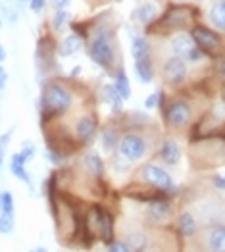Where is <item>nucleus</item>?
Segmentation results:
<instances>
[{"label":"nucleus","instance_id":"nucleus-1","mask_svg":"<svg viewBox=\"0 0 225 252\" xmlns=\"http://www.w3.org/2000/svg\"><path fill=\"white\" fill-rule=\"evenodd\" d=\"M77 102L75 89L69 87L65 81L50 77L42 83L41 96H39V114L42 126L62 122Z\"/></svg>","mask_w":225,"mask_h":252},{"label":"nucleus","instance_id":"nucleus-2","mask_svg":"<svg viewBox=\"0 0 225 252\" xmlns=\"http://www.w3.org/2000/svg\"><path fill=\"white\" fill-rule=\"evenodd\" d=\"M85 46L91 62L104 69L106 73L114 75V71L120 67V44L116 29L110 25H98L85 37Z\"/></svg>","mask_w":225,"mask_h":252},{"label":"nucleus","instance_id":"nucleus-3","mask_svg":"<svg viewBox=\"0 0 225 252\" xmlns=\"http://www.w3.org/2000/svg\"><path fill=\"white\" fill-rule=\"evenodd\" d=\"M175 202L173 198H167L164 194H154L148 200L141 202L139 218L148 229H167L173 223L175 218Z\"/></svg>","mask_w":225,"mask_h":252},{"label":"nucleus","instance_id":"nucleus-4","mask_svg":"<svg viewBox=\"0 0 225 252\" xmlns=\"http://www.w3.org/2000/svg\"><path fill=\"white\" fill-rule=\"evenodd\" d=\"M135 183L154 190L158 194H164L167 198H177L179 196V187L175 185L173 175L164 166H158V164H152V162H144L135 169Z\"/></svg>","mask_w":225,"mask_h":252},{"label":"nucleus","instance_id":"nucleus-5","mask_svg":"<svg viewBox=\"0 0 225 252\" xmlns=\"http://www.w3.org/2000/svg\"><path fill=\"white\" fill-rule=\"evenodd\" d=\"M162 112V122L165 129L173 131V133H185L187 129H191L194 124V108L193 102L185 96H173L169 100H165Z\"/></svg>","mask_w":225,"mask_h":252},{"label":"nucleus","instance_id":"nucleus-6","mask_svg":"<svg viewBox=\"0 0 225 252\" xmlns=\"http://www.w3.org/2000/svg\"><path fill=\"white\" fill-rule=\"evenodd\" d=\"M150 150H152V141L148 139V135H144V131L123 129L120 145H118V154L122 158H125L127 162H131L135 166V164L143 162L150 154Z\"/></svg>","mask_w":225,"mask_h":252},{"label":"nucleus","instance_id":"nucleus-7","mask_svg":"<svg viewBox=\"0 0 225 252\" xmlns=\"http://www.w3.org/2000/svg\"><path fill=\"white\" fill-rule=\"evenodd\" d=\"M69 131H71V137H73L77 148H91L93 143L98 139V131H100V120H98L96 112L85 110L81 114H77Z\"/></svg>","mask_w":225,"mask_h":252},{"label":"nucleus","instance_id":"nucleus-8","mask_svg":"<svg viewBox=\"0 0 225 252\" xmlns=\"http://www.w3.org/2000/svg\"><path fill=\"white\" fill-rule=\"evenodd\" d=\"M37 156V145L33 141H23V145L18 152H14L10 156V162H8V169L10 173L21 181L25 183L29 189H33V179H31V173L27 171V164Z\"/></svg>","mask_w":225,"mask_h":252},{"label":"nucleus","instance_id":"nucleus-9","mask_svg":"<svg viewBox=\"0 0 225 252\" xmlns=\"http://www.w3.org/2000/svg\"><path fill=\"white\" fill-rule=\"evenodd\" d=\"M189 33H191L194 44L200 48V52L204 54L206 58L218 56V54L222 52V48H224V39H222V35H220L216 29H212V27H208V25H202V23H194V25L189 29Z\"/></svg>","mask_w":225,"mask_h":252},{"label":"nucleus","instance_id":"nucleus-10","mask_svg":"<svg viewBox=\"0 0 225 252\" xmlns=\"http://www.w3.org/2000/svg\"><path fill=\"white\" fill-rule=\"evenodd\" d=\"M193 243H196L198 252H225V221L204 223Z\"/></svg>","mask_w":225,"mask_h":252},{"label":"nucleus","instance_id":"nucleus-11","mask_svg":"<svg viewBox=\"0 0 225 252\" xmlns=\"http://www.w3.org/2000/svg\"><path fill=\"white\" fill-rule=\"evenodd\" d=\"M169 50H171V56H177L187 63H200L206 58L200 52V48L194 44L191 33L187 31H179L169 39Z\"/></svg>","mask_w":225,"mask_h":252},{"label":"nucleus","instance_id":"nucleus-12","mask_svg":"<svg viewBox=\"0 0 225 252\" xmlns=\"http://www.w3.org/2000/svg\"><path fill=\"white\" fill-rule=\"evenodd\" d=\"M162 83L169 89H181L189 81V65L177 56H167L160 65Z\"/></svg>","mask_w":225,"mask_h":252},{"label":"nucleus","instance_id":"nucleus-13","mask_svg":"<svg viewBox=\"0 0 225 252\" xmlns=\"http://www.w3.org/2000/svg\"><path fill=\"white\" fill-rule=\"evenodd\" d=\"M200 227H202V223H200L198 216L194 212L187 210V208L185 210H177L175 218H173V223H171V229L175 231V235L183 243H193L198 237Z\"/></svg>","mask_w":225,"mask_h":252},{"label":"nucleus","instance_id":"nucleus-14","mask_svg":"<svg viewBox=\"0 0 225 252\" xmlns=\"http://www.w3.org/2000/svg\"><path fill=\"white\" fill-rule=\"evenodd\" d=\"M79 169L83 171V177L89 179L91 183H102L106 179V160L102 158L100 152L87 148L79 158Z\"/></svg>","mask_w":225,"mask_h":252},{"label":"nucleus","instance_id":"nucleus-15","mask_svg":"<svg viewBox=\"0 0 225 252\" xmlns=\"http://www.w3.org/2000/svg\"><path fill=\"white\" fill-rule=\"evenodd\" d=\"M160 25L164 29H175L179 33V29L185 27H193L196 21H194V12L191 6H171L167 8L164 16H160Z\"/></svg>","mask_w":225,"mask_h":252},{"label":"nucleus","instance_id":"nucleus-16","mask_svg":"<svg viewBox=\"0 0 225 252\" xmlns=\"http://www.w3.org/2000/svg\"><path fill=\"white\" fill-rule=\"evenodd\" d=\"M156 154L165 169L177 168L183 160V147L175 137H164V139H160V143L156 147Z\"/></svg>","mask_w":225,"mask_h":252},{"label":"nucleus","instance_id":"nucleus-17","mask_svg":"<svg viewBox=\"0 0 225 252\" xmlns=\"http://www.w3.org/2000/svg\"><path fill=\"white\" fill-rule=\"evenodd\" d=\"M123 127L120 124V120H112L108 124H104L98 131V141H100V147H102L104 154H116L118 152V145H120V139H122Z\"/></svg>","mask_w":225,"mask_h":252},{"label":"nucleus","instance_id":"nucleus-18","mask_svg":"<svg viewBox=\"0 0 225 252\" xmlns=\"http://www.w3.org/2000/svg\"><path fill=\"white\" fill-rule=\"evenodd\" d=\"M98 98H100L104 104L110 108V112H112V116H114V118H122L125 100L118 94V91L114 89V85L112 83L100 85V89H98Z\"/></svg>","mask_w":225,"mask_h":252},{"label":"nucleus","instance_id":"nucleus-19","mask_svg":"<svg viewBox=\"0 0 225 252\" xmlns=\"http://www.w3.org/2000/svg\"><path fill=\"white\" fill-rule=\"evenodd\" d=\"M83 46H85V39H83L79 33L71 31L67 35H64L60 39V42L56 44V54L60 58H71L75 56L77 52H81Z\"/></svg>","mask_w":225,"mask_h":252},{"label":"nucleus","instance_id":"nucleus-20","mask_svg":"<svg viewBox=\"0 0 225 252\" xmlns=\"http://www.w3.org/2000/svg\"><path fill=\"white\" fill-rule=\"evenodd\" d=\"M156 73H158V67H156V62H154V56H148V58L135 62V75L143 85L152 83L156 79Z\"/></svg>","mask_w":225,"mask_h":252},{"label":"nucleus","instance_id":"nucleus-21","mask_svg":"<svg viewBox=\"0 0 225 252\" xmlns=\"http://www.w3.org/2000/svg\"><path fill=\"white\" fill-rule=\"evenodd\" d=\"M131 18L137 21V23H141V25H152L154 21L160 20V12H158V8H156V4H150V2H144L141 4L133 14H131Z\"/></svg>","mask_w":225,"mask_h":252},{"label":"nucleus","instance_id":"nucleus-22","mask_svg":"<svg viewBox=\"0 0 225 252\" xmlns=\"http://www.w3.org/2000/svg\"><path fill=\"white\" fill-rule=\"evenodd\" d=\"M148 56H154L152 54V42L146 35H135L131 37V58L137 62V60H143Z\"/></svg>","mask_w":225,"mask_h":252},{"label":"nucleus","instance_id":"nucleus-23","mask_svg":"<svg viewBox=\"0 0 225 252\" xmlns=\"http://www.w3.org/2000/svg\"><path fill=\"white\" fill-rule=\"evenodd\" d=\"M114 89L118 91V94L122 96L123 100H129L131 98V94H133V89H131V79H129V75H127V71H125V67L120 65L116 71H114Z\"/></svg>","mask_w":225,"mask_h":252},{"label":"nucleus","instance_id":"nucleus-24","mask_svg":"<svg viewBox=\"0 0 225 252\" xmlns=\"http://www.w3.org/2000/svg\"><path fill=\"white\" fill-rule=\"evenodd\" d=\"M210 23H212V29L216 31H225V0H218L212 8H210Z\"/></svg>","mask_w":225,"mask_h":252},{"label":"nucleus","instance_id":"nucleus-25","mask_svg":"<svg viewBox=\"0 0 225 252\" xmlns=\"http://www.w3.org/2000/svg\"><path fill=\"white\" fill-rule=\"evenodd\" d=\"M165 100H167V96H165V91L162 89H158V91H154V93H150L146 98H144V110L146 112H152V110H162L165 104Z\"/></svg>","mask_w":225,"mask_h":252},{"label":"nucleus","instance_id":"nucleus-26","mask_svg":"<svg viewBox=\"0 0 225 252\" xmlns=\"http://www.w3.org/2000/svg\"><path fill=\"white\" fill-rule=\"evenodd\" d=\"M110 168L114 169L116 173H120V175H129V173L133 171V164L127 162L125 158H122V156L116 152V154L110 156Z\"/></svg>","mask_w":225,"mask_h":252},{"label":"nucleus","instance_id":"nucleus-27","mask_svg":"<svg viewBox=\"0 0 225 252\" xmlns=\"http://www.w3.org/2000/svg\"><path fill=\"white\" fill-rule=\"evenodd\" d=\"M0 214H16V198L12 190H0Z\"/></svg>","mask_w":225,"mask_h":252},{"label":"nucleus","instance_id":"nucleus-28","mask_svg":"<svg viewBox=\"0 0 225 252\" xmlns=\"http://www.w3.org/2000/svg\"><path fill=\"white\" fill-rule=\"evenodd\" d=\"M65 27H71V23H69V12L67 10H54V14H52V29L56 33H60Z\"/></svg>","mask_w":225,"mask_h":252},{"label":"nucleus","instance_id":"nucleus-29","mask_svg":"<svg viewBox=\"0 0 225 252\" xmlns=\"http://www.w3.org/2000/svg\"><path fill=\"white\" fill-rule=\"evenodd\" d=\"M16 231V214H0V235H12Z\"/></svg>","mask_w":225,"mask_h":252},{"label":"nucleus","instance_id":"nucleus-30","mask_svg":"<svg viewBox=\"0 0 225 252\" xmlns=\"http://www.w3.org/2000/svg\"><path fill=\"white\" fill-rule=\"evenodd\" d=\"M12 137H14V129H8L6 133H0V169H2L4 162H6V152H8Z\"/></svg>","mask_w":225,"mask_h":252},{"label":"nucleus","instance_id":"nucleus-31","mask_svg":"<svg viewBox=\"0 0 225 252\" xmlns=\"http://www.w3.org/2000/svg\"><path fill=\"white\" fill-rule=\"evenodd\" d=\"M104 251L106 252H131L129 251V247L123 243L120 237H116L112 243H108V245L104 247Z\"/></svg>","mask_w":225,"mask_h":252},{"label":"nucleus","instance_id":"nucleus-32","mask_svg":"<svg viewBox=\"0 0 225 252\" xmlns=\"http://www.w3.org/2000/svg\"><path fill=\"white\" fill-rule=\"evenodd\" d=\"M210 183L216 190H225V171H218L210 175Z\"/></svg>","mask_w":225,"mask_h":252},{"label":"nucleus","instance_id":"nucleus-33","mask_svg":"<svg viewBox=\"0 0 225 252\" xmlns=\"http://www.w3.org/2000/svg\"><path fill=\"white\" fill-rule=\"evenodd\" d=\"M46 2L48 0H29L27 4H29V10L33 14H41L42 10H44V6H46Z\"/></svg>","mask_w":225,"mask_h":252},{"label":"nucleus","instance_id":"nucleus-34","mask_svg":"<svg viewBox=\"0 0 225 252\" xmlns=\"http://www.w3.org/2000/svg\"><path fill=\"white\" fill-rule=\"evenodd\" d=\"M48 4L54 8V10H67L71 0H48Z\"/></svg>","mask_w":225,"mask_h":252},{"label":"nucleus","instance_id":"nucleus-35","mask_svg":"<svg viewBox=\"0 0 225 252\" xmlns=\"http://www.w3.org/2000/svg\"><path fill=\"white\" fill-rule=\"evenodd\" d=\"M6 85H8V71H6V67L0 63V91H4Z\"/></svg>","mask_w":225,"mask_h":252},{"label":"nucleus","instance_id":"nucleus-36","mask_svg":"<svg viewBox=\"0 0 225 252\" xmlns=\"http://www.w3.org/2000/svg\"><path fill=\"white\" fill-rule=\"evenodd\" d=\"M6 56H8V54H6V48H4V44L0 42V63L6 62Z\"/></svg>","mask_w":225,"mask_h":252},{"label":"nucleus","instance_id":"nucleus-37","mask_svg":"<svg viewBox=\"0 0 225 252\" xmlns=\"http://www.w3.org/2000/svg\"><path fill=\"white\" fill-rule=\"evenodd\" d=\"M31 252H48V249H46V247H35Z\"/></svg>","mask_w":225,"mask_h":252},{"label":"nucleus","instance_id":"nucleus-38","mask_svg":"<svg viewBox=\"0 0 225 252\" xmlns=\"http://www.w3.org/2000/svg\"><path fill=\"white\" fill-rule=\"evenodd\" d=\"M2 25H4V16H2V8H0V29H2Z\"/></svg>","mask_w":225,"mask_h":252},{"label":"nucleus","instance_id":"nucleus-39","mask_svg":"<svg viewBox=\"0 0 225 252\" xmlns=\"http://www.w3.org/2000/svg\"><path fill=\"white\" fill-rule=\"evenodd\" d=\"M18 2H20V4H23V2H29V0H18Z\"/></svg>","mask_w":225,"mask_h":252},{"label":"nucleus","instance_id":"nucleus-40","mask_svg":"<svg viewBox=\"0 0 225 252\" xmlns=\"http://www.w3.org/2000/svg\"><path fill=\"white\" fill-rule=\"evenodd\" d=\"M173 2H185V0H173Z\"/></svg>","mask_w":225,"mask_h":252}]
</instances>
